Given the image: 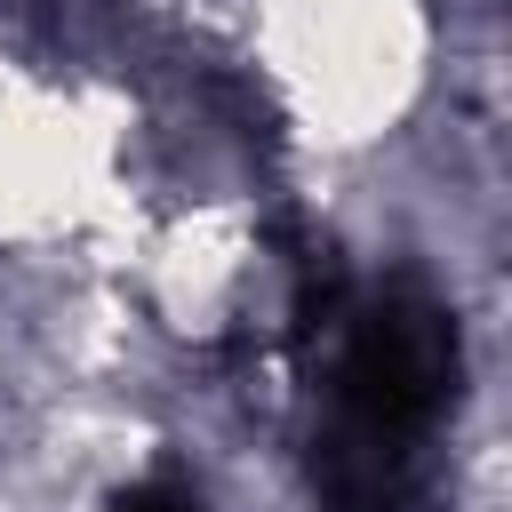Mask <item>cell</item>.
Here are the masks:
<instances>
[{"label": "cell", "mask_w": 512, "mask_h": 512, "mask_svg": "<svg viewBox=\"0 0 512 512\" xmlns=\"http://www.w3.org/2000/svg\"><path fill=\"white\" fill-rule=\"evenodd\" d=\"M112 512H200V496H192L184 480H168V472H152V480H136V488H120V496H112Z\"/></svg>", "instance_id": "1"}]
</instances>
